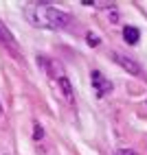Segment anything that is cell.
Returning <instances> with one entry per match:
<instances>
[{
	"label": "cell",
	"mask_w": 147,
	"mask_h": 155,
	"mask_svg": "<svg viewBox=\"0 0 147 155\" xmlns=\"http://www.w3.org/2000/svg\"><path fill=\"white\" fill-rule=\"evenodd\" d=\"M26 18L31 20V24L35 26H42V28H64L68 26L70 22V15L59 11V9H53L48 7L46 2H31L26 9H24Z\"/></svg>",
	"instance_id": "1"
},
{
	"label": "cell",
	"mask_w": 147,
	"mask_h": 155,
	"mask_svg": "<svg viewBox=\"0 0 147 155\" xmlns=\"http://www.w3.org/2000/svg\"><path fill=\"white\" fill-rule=\"evenodd\" d=\"M90 83H92L94 92H97V96H101V98H103V96H108L110 92H112L110 79H106L99 70H92V72H90Z\"/></svg>",
	"instance_id": "2"
},
{
	"label": "cell",
	"mask_w": 147,
	"mask_h": 155,
	"mask_svg": "<svg viewBox=\"0 0 147 155\" xmlns=\"http://www.w3.org/2000/svg\"><path fill=\"white\" fill-rule=\"evenodd\" d=\"M112 59H114V64H119L125 72H130V74H134V77H141V66L136 64V61H132L130 57H125L121 53H112Z\"/></svg>",
	"instance_id": "3"
},
{
	"label": "cell",
	"mask_w": 147,
	"mask_h": 155,
	"mask_svg": "<svg viewBox=\"0 0 147 155\" xmlns=\"http://www.w3.org/2000/svg\"><path fill=\"white\" fill-rule=\"evenodd\" d=\"M123 37H125V42L130 46H134V44H138V39H141V31L136 26H125L123 28Z\"/></svg>",
	"instance_id": "4"
},
{
	"label": "cell",
	"mask_w": 147,
	"mask_h": 155,
	"mask_svg": "<svg viewBox=\"0 0 147 155\" xmlns=\"http://www.w3.org/2000/svg\"><path fill=\"white\" fill-rule=\"evenodd\" d=\"M59 81V87H61V96H64L70 105L75 103V96H72V87H70V81L66 79V77H61V79H57Z\"/></svg>",
	"instance_id": "5"
},
{
	"label": "cell",
	"mask_w": 147,
	"mask_h": 155,
	"mask_svg": "<svg viewBox=\"0 0 147 155\" xmlns=\"http://www.w3.org/2000/svg\"><path fill=\"white\" fill-rule=\"evenodd\" d=\"M48 74L51 77H57V79H61L64 77V68H61V64H57V61H48Z\"/></svg>",
	"instance_id": "6"
},
{
	"label": "cell",
	"mask_w": 147,
	"mask_h": 155,
	"mask_svg": "<svg viewBox=\"0 0 147 155\" xmlns=\"http://www.w3.org/2000/svg\"><path fill=\"white\" fill-rule=\"evenodd\" d=\"M86 42H88V46H99V35H94V33H88V37H86Z\"/></svg>",
	"instance_id": "7"
},
{
	"label": "cell",
	"mask_w": 147,
	"mask_h": 155,
	"mask_svg": "<svg viewBox=\"0 0 147 155\" xmlns=\"http://www.w3.org/2000/svg\"><path fill=\"white\" fill-rule=\"evenodd\" d=\"M42 136H44V131H42V127H40V125H35V131H33V138H35V140H40Z\"/></svg>",
	"instance_id": "8"
},
{
	"label": "cell",
	"mask_w": 147,
	"mask_h": 155,
	"mask_svg": "<svg viewBox=\"0 0 147 155\" xmlns=\"http://www.w3.org/2000/svg\"><path fill=\"white\" fill-rule=\"evenodd\" d=\"M117 155H136V153H134L132 149H121V151H119Z\"/></svg>",
	"instance_id": "9"
},
{
	"label": "cell",
	"mask_w": 147,
	"mask_h": 155,
	"mask_svg": "<svg viewBox=\"0 0 147 155\" xmlns=\"http://www.w3.org/2000/svg\"><path fill=\"white\" fill-rule=\"evenodd\" d=\"M0 118H2V105H0Z\"/></svg>",
	"instance_id": "10"
}]
</instances>
